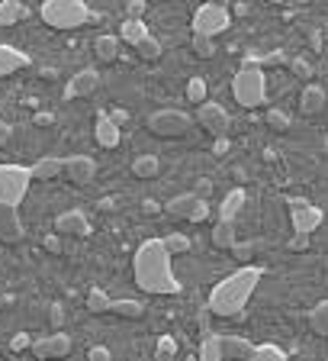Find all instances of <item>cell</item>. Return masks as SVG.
Masks as SVG:
<instances>
[{
	"instance_id": "1",
	"label": "cell",
	"mask_w": 328,
	"mask_h": 361,
	"mask_svg": "<svg viewBox=\"0 0 328 361\" xmlns=\"http://www.w3.org/2000/svg\"><path fill=\"white\" fill-rule=\"evenodd\" d=\"M132 274L136 284L145 293L155 297H174L183 291V284L177 281L174 265H171V252L164 246V239H145L132 255Z\"/></svg>"
},
{
	"instance_id": "2",
	"label": "cell",
	"mask_w": 328,
	"mask_h": 361,
	"mask_svg": "<svg viewBox=\"0 0 328 361\" xmlns=\"http://www.w3.org/2000/svg\"><path fill=\"white\" fill-rule=\"evenodd\" d=\"M261 277H264V271H261L258 265H242V268L232 271L229 277H222L219 284L213 287V293H209V303H206L209 313L222 316V319L242 316V310L248 307V300L258 291Z\"/></svg>"
},
{
	"instance_id": "3",
	"label": "cell",
	"mask_w": 328,
	"mask_h": 361,
	"mask_svg": "<svg viewBox=\"0 0 328 361\" xmlns=\"http://www.w3.org/2000/svg\"><path fill=\"white\" fill-rule=\"evenodd\" d=\"M39 16L52 30H77L91 20V7L84 0H42Z\"/></svg>"
},
{
	"instance_id": "4",
	"label": "cell",
	"mask_w": 328,
	"mask_h": 361,
	"mask_svg": "<svg viewBox=\"0 0 328 361\" xmlns=\"http://www.w3.org/2000/svg\"><path fill=\"white\" fill-rule=\"evenodd\" d=\"M232 97L242 103L244 110H254V107H264V100H268V77L258 65H248L232 77Z\"/></svg>"
},
{
	"instance_id": "5",
	"label": "cell",
	"mask_w": 328,
	"mask_h": 361,
	"mask_svg": "<svg viewBox=\"0 0 328 361\" xmlns=\"http://www.w3.org/2000/svg\"><path fill=\"white\" fill-rule=\"evenodd\" d=\"M290 223H293V232H296V236L290 239V248L293 252H303V248H309L313 232L325 223V210L315 207V203H306V200H293L290 203Z\"/></svg>"
},
{
	"instance_id": "6",
	"label": "cell",
	"mask_w": 328,
	"mask_h": 361,
	"mask_svg": "<svg viewBox=\"0 0 328 361\" xmlns=\"http://www.w3.org/2000/svg\"><path fill=\"white\" fill-rule=\"evenodd\" d=\"M32 184V168L26 165H0V203L20 207L29 194Z\"/></svg>"
},
{
	"instance_id": "7",
	"label": "cell",
	"mask_w": 328,
	"mask_h": 361,
	"mask_svg": "<svg viewBox=\"0 0 328 361\" xmlns=\"http://www.w3.org/2000/svg\"><path fill=\"white\" fill-rule=\"evenodd\" d=\"M232 26V13L222 4H203V7H197V13H193L190 20V30L199 32V36H222V32Z\"/></svg>"
},
{
	"instance_id": "8",
	"label": "cell",
	"mask_w": 328,
	"mask_h": 361,
	"mask_svg": "<svg viewBox=\"0 0 328 361\" xmlns=\"http://www.w3.org/2000/svg\"><path fill=\"white\" fill-rule=\"evenodd\" d=\"M148 129L161 139H181L190 132V116L181 110H158L148 116Z\"/></svg>"
},
{
	"instance_id": "9",
	"label": "cell",
	"mask_w": 328,
	"mask_h": 361,
	"mask_svg": "<svg viewBox=\"0 0 328 361\" xmlns=\"http://www.w3.org/2000/svg\"><path fill=\"white\" fill-rule=\"evenodd\" d=\"M197 123L203 126V129L209 132V136H225L229 132V110L222 107V103H209V100H203L197 110Z\"/></svg>"
},
{
	"instance_id": "10",
	"label": "cell",
	"mask_w": 328,
	"mask_h": 361,
	"mask_svg": "<svg viewBox=\"0 0 328 361\" xmlns=\"http://www.w3.org/2000/svg\"><path fill=\"white\" fill-rule=\"evenodd\" d=\"M71 348H74L71 336L58 329V332H52V336L32 338V348H29V352L36 355V358H65V355H71Z\"/></svg>"
},
{
	"instance_id": "11",
	"label": "cell",
	"mask_w": 328,
	"mask_h": 361,
	"mask_svg": "<svg viewBox=\"0 0 328 361\" xmlns=\"http://www.w3.org/2000/svg\"><path fill=\"white\" fill-rule=\"evenodd\" d=\"M65 175L74 184H91L93 177H97V162H93L91 155H68L65 158Z\"/></svg>"
},
{
	"instance_id": "12",
	"label": "cell",
	"mask_w": 328,
	"mask_h": 361,
	"mask_svg": "<svg viewBox=\"0 0 328 361\" xmlns=\"http://www.w3.org/2000/svg\"><path fill=\"white\" fill-rule=\"evenodd\" d=\"M97 87H100V71L97 68H84V71H77V75L68 81V87H65V100L91 97Z\"/></svg>"
},
{
	"instance_id": "13",
	"label": "cell",
	"mask_w": 328,
	"mask_h": 361,
	"mask_svg": "<svg viewBox=\"0 0 328 361\" xmlns=\"http://www.w3.org/2000/svg\"><path fill=\"white\" fill-rule=\"evenodd\" d=\"M55 232L58 236H87L91 232V220H87L81 210H68L55 220Z\"/></svg>"
},
{
	"instance_id": "14",
	"label": "cell",
	"mask_w": 328,
	"mask_h": 361,
	"mask_svg": "<svg viewBox=\"0 0 328 361\" xmlns=\"http://www.w3.org/2000/svg\"><path fill=\"white\" fill-rule=\"evenodd\" d=\"M29 65H32V58L23 52V49L0 46V77H10V75H16V71L29 68Z\"/></svg>"
},
{
	"instance_id": "15",
	"label": "cell",
	"mask_w": 328,
	"mask_h": 361,
	"mask_svg": "<svg viewBox=\"0 0 328 361\" xmlns=\"http://www.w3.org/2000/svg\"><path fill=\"white\" fill-rule=\"evenodd\" d=\"M0 239L4 242H20L23 239V223H20V213L10 203H0Z\"/></svg>"
},
{
	"instance_id": "16",
	"label": "cell",
	"mask_w": 328,
	"mask_h": 361,
	"mask_svg": "<svg viewBox=\"0 0 328 361\" xmlns=\"http://www.w3.org/2000/svg\"><path fill=\"white\" fill-rule=\"evenodd\" d=\"M222 358L251 361L254 358V346L244 336H225V332H222Z\"/></svg>"
},
{
	"instance_id": "17",
	"label": "cell",
	"mask_w": 328,
	"mask_h": 361,
	"mask_svg": "<svg viewBox=\"0 0 328 361\" xmlns=\"http://www.w3.org/2000/svg\"><path fill=\"white\" fill-rule=\"evenodd\" d=\"M93 136H97V142L103 148H116L122 142V129H119V123H116L113 116H107V113H100L97 116V129H93Z\"/></svg>"
},
{
	"instance_id": "18",
	"label": "cell",
	"mask_w": 328,
	"mask_h": 361,
	"mask_svg": "<svg viewBox=\"0 0 328 361\" xmlns=\"http://www.w3.org/2000/svg\"><path fill=\"white\" fill-rule=\"evenodd\" d=\"M58 175H65V158L58 155H46L32 165V181H55Z\"/></svg>"
},
{
	"instance_id": "19",
	"label": "cell",
	"mask_w": 328,
	"mask_h": 361,
	"mask_svg": "<svg viewBox=\"0 0 328 361\" xmlns=\"http://www.w3.org/2000/svg\"><path fill=\"white\" fill-rule=\"evenodd\" d=\"M325 100H328L325 87L309 84L303 91V97H299V110H303L306 116H315V113H322V110H325Z\"/></svg>"
},
{
	"instance_id": "20",
	"label": "cell",
	"mask_w": 328,
	"mask_h": 361,
	"mask_svg": "<svg viewBox=\"0 0 328 361\" xmlns=\"http://www.w3.org/2000/svg\"><path fill=\"white\" fill-rule=\"evenodd\" d=\"M197 200H199L197 194H177V197H171L168 203H164V213H168L171 220H190Z\"/></svg>"
},
{
	"instance_id": "21",
	"label": "cell",
	"mask_w": 328,
	"mask_h": 361,
	"mask_svg": "<svg viewBox=\"0 0 328 361\" xmlns=\"http://www.w3.org/2000/svg\"><path fill=\"white\" fill-rule=\"evenodd\" d=\"M145 36H152V32H148V26H145V20H142V16H126V20H122V26H119V39H122V42L138 46Z\"/></svg>"
},
{
	"instance_id": "22",
	"label": "cell",
	"mask_w": 328,
	"mask_h": 361,
	"mask_svg": "<svg viewBox=\"0 0 328 361\" xmlns=\"http://www.w3.org/2000/svg\"><path fill=\"white\" fill-rule=\"evenodd\" d=\"M119 42H122L119 36H97L93 39V55L107 65L116 62V58H119Z\"/></svg>"
},
{
	"instance_id": "23",
	"label": "cell",
	"mask_w": 328,
	"mask_h": 361,
	"mask_svg": "<svg viewBox=\"0 0 328 361\" xmlns=\"http://www.w3.org/2000/svg\"><path fill=\"white\" fill-rule=\"evenodd\" d=\"M29 16V7L20 0H0V26H13Z\"/></svg>"
},
{
	"instance_id": "24",
	"label": "cell",
	"mask_w": 328,
	"mask_h": 361,
	"mask_svg": "<svg viewBox=\"0 0 328 361\" xmlns=\"http://www.w3.org/2000/svg\"><path fill=\"white\" fill-rule=\"evenodd\" d=\"M132 175L136 177H158L161 175V158L152 155V152L136 155V158H132Z\"/></svg>"
},
{
	"instance_id": "25",
	"label": "cell",
	"mask_w": 328,
	"mask_h": 361,
	"mask_svg": "<svg viewBox=\"0 0 328 361\" xmlns=\"http://www.w3.org/2000/svg\"><path fill=\"white\" fill-rule=\"evenodd\" d=\"M238 242V229H235V220H219L213 229V246L216 248H232Z\"/></svg>"
},
{
	"instance_id": "26",
	"label": "cell",
	"mask_w": 328,
	"mask_h": 361,
	"mask_svg": "<svg viewBox=\"0 0 328 361\" xmlns=\"http://www.w3.org/2000/svg\"><path fill=\"white\" fill-rule=\"evenodd\" d=\"M199 361H225L222 358V332H203V342H199Z\"/></svg>"
},
{
	"instance_id": "27",
	"label": "cell",
	"mask_w": 328,
	"mask_h": 361,
	"mask_svg": "<svg viewBox=\"0 0 328 361\" xmlns=\"http://www.w3.org/2000/svg\"><path fill=\"white\" fill-rule=\"evenodd\" d=\"M244 191L242 187H235V191H229L225 194V200H222V207H219V220H235L238 213H242V207H244Z\"/></svg>"
},
{
	"instance_id": "28",
	"label": "cell",
	"mask_w": 328,
	"mask_h": 361,
	"mask_svg": "<svg viewBox=\"0 0 328 361\" xmlns=\"http://www.w3.org/2000/svg\"><path fill=\"white\" fill-rule=\"evenodd\" d=\"M110 313L122 316V319H142L145 316V303L142 300H113Z\"/></svg>"
},
{
	"instance_id": "29",
	"label": "cell",
	"mask_w": 328,
	"mask_h": 361,
	"mask_svg": "<svg viewBox=\"0 0 328 361\" xmlns=\"http://www.w3.org/2000/svg\"><path fill=\"white\" fill-rule=\"evenodd\" d=\"M309 329L315 336H328V300H319L313 310H309Z\"/></svg>"
},
{
	"instance_id": "30",
	"label": "cell",
	"mask_w": 328,
	"mask_h": 361,
	"mask_svg": "<svg viewBox=\"0 0 328 361\" xmlns=\"http://www.w3.org/2000/svg\"><path fill=\"white\" fill-rule=\"evenodd\" d=\"M110 307H113L110 293L103 291V287H91V293H87V310H91V313H110Z\"/></svg>"
},
{
	"instance_id": "31",
	"label": "cell",
	"mask_w": 328,
	"mask_h": 361,
	"mask_svg": "<svg viewBox=\"0 0 328 361\" xmlns=\"http://www.w3.org/2000/svg\"><path fill=\"white\" fill-rule=\"evenodd\" d=\"M251 361H287V352H283L280 346L264 342V346H254V358Z\"/></svg>"
},
{
	"instance_id": "32",
	"label": "cell",
	"mask_w": 328,
	"mask_h": 361,
	"mask_svg": "<svg viewBox=\"0 0 328 361\" xmlns=\"http://www.w3.org/2000/svg\"><path fill=\"white\" fill-rule=\"evenodd\" d=\"M138 58H145V62H155V58H161V42L155 36H145L142 42L136 46Z\"/></svg>"
},
{
	"instance_id": "33",
	"label": "cell",
	"mask_w": 328,
	"mask_h": 361,
	"mask_svg": "<svg viewBox=\"0 0 328 361\" xmlns=\"http://www.w3.org/2000/svg\"><path fill=\"white\" fill-rule=\"evenodd\" d=\"M206 81H203V77H190V81H187V103H203V100H206Z\"/></svg>"
},
{
	"instance_id": "34",
	"label": "cell",
	"mask_w": 328,
	"mask_h": 361,
	"mask_svg": "<svg viewBox=\"0 0 328 361\" xmlns=\"http://www.w3.org/2000/svg\"><path fill=\"white\" fill-rule=\"evenodd\" d=\"M193 55H197V58H213L216 55L213 36H199V32H193Z\"/></svg>"
},
{
	"instance_id": "35",
	"label": "cell",
	"mask_w": 328,
	"mask_h": 361,
	"mask_svg": "<svg viewBox=\"0 0 328 361\" xmlns=\"http://www.w3.org/2000/svg\"><path fill=\"white\" fill-rule=\"evenodd\" d=\"M164 246H168L171 255H183V252H190V239L183 236V232H168V236H164Z\"/></svg>"
},
{
	"instance_id": "36",
	"label": "cell",
	"mask_w": 328,
	"mask_h": 361,
	"mask_svg": "<svg viewBox=\"0 0 328 361\" xmlns=\"http://www.w3.org/2000/svg\"><path fill=\"white\" fill-rule=\"evenodd\" d=\"M268 126L274 132H290V116L283 110H268Z\"/></svg>"
},
{
	"instance_id": "37",
	"label": "cell",
	"mask_w": 328,
	"mask_h": 361,
	"mask_svg": "<svg viewBox=\"0 0 328 361\" xmlns=\"http://www.w3.org/2000/svg\"><path fill=\"white\" fill-rule=\"evenodd\" d=\"M155 355H158L161 361H171L177 355V342H174V336H161L158 338V348H155Z\"/></svg>"
},
{
	"instance_id": "38",
	"label": "cell",
	"mask_w": 328,
	"mask_h": 361,
	"mask_svg": "<svg viewBox=\"0 0 328 361\" xmlns=\"http://www.w3.org/2000/svg\"><path fill=\"white\" fill-rule=\"evenodd\" d=\"M10 348H13V352H26V348H32V336H26V332H16V336L10 338Z\"/></svg>"
},
{
	"instance_id": "39",
	"label": "cell",
	"mask_w": 328,
	"mask_h": 361,
	"mask_svg": "<svg viewBox=\"0 0 328 361\" xmlns=\"http://www.w3.org/2000/svg\"><path fill=\"white\" fill-rule=\"evenodd\" d=\"M203 220H209V203L206 200H197V207L190 213V223H203Z\"/></svg>"
},
{
	"instance_id": "40",
	"label": "cell",
	"mask_w": 328,
	"mask_h": 361,
	"mask_svg": "<svg viewBox=\"0 0 328 361\" xmlns=\"http://www.w3.org/2000/svg\"><path fill=\"white\" fill-rule=\"evenodd\" d=\"M87 358H91V361H110L113 355H110V348L97 346V348H91V352H87Z\"/></svg>"
},
{
	"instance_id": "41",
	"label": "cell",
	"mask_w": 328,
	"mask_h": 361,
	"mask_svg": "<svg viewBox=\"0 0 328 361\" xmlns=\"http://www.w3.org/2000/svg\"><path fill=\"white\" fill-rule=\"evenodd\" d=\"M232 252H235L238 258H251L254 246H251V242H235V246H232Z\"/></svg>"
},
{
	"instance_id": "42",
	"label": "cell",
	"mask_w": 328,
	"mask_h": 361,
	"mask_svg": "<svg viewBox=\"0 0 328 361\" xmlns=\"http://www.w3.org/2000/svg\"><path fill=\"white\" fill-rule=\"evenodd\" d=\"M48 319H52V326H61V323H65V307H61V303H55L52 313H48Z\"/></svg>"
},
{
	"instance_id": "43",
	"label": "cell",
	"mask_w": 328,
	"mask_h": 361,
	"mask_svg": "<svg viewBox=\"0 0 328 361\" xmlns=\"http://www.w3.org/2000/svg\"><path fill=\"white\" fill-rule=\"evenodd\" d=\"M293 71H296L299 77H313V68H309V62H303V58H296V62H293Z\"/></svg>"
},
{
	"instance_id": "44",
	"label": "cell",
	"mask_w": 328,
	"mask_h": 361,
	"mask_svg": "<svg viewBox=\"0 0 328 361\" xmlns=\"http://www.w3.org/2000/svg\"><path fill=\"white\" fill-rule=\"evenodd\" d=\"M126 10H129V16H142V13H145V0H129V4H126Z\"/></svg>"
},
{
	"instance_id": "45",
	"label": "cell",
	"mask_w": 328,
	"mask_h": 361,
	"mask_svg": "<svg viewBox=\"0 0 328 361\" xmlns=\"http://www.w3.org/2000/svg\"><path fill=\"white\" fill-rule=\"evenodd\" d=\"M46 248H48V252H61V239H58V232H55V236H46Z\"/></svg>"
},
{
	"instance_id": "46",
	"label": "cell",
	"mask_w": 328,
	"mask_h": 361,
	"mask_svg": "<svg viewBox=\"0 0 328 361\" xmlns=\"http://www.w3.org/2000/svg\"><path fill=\"white\" fill-rule=\"evenodd\" d=\"M225 148H229V139L219 136V139H216V146H213V152H216V155H225Z\"/></svg>"
},
{
	"instance_id": "47",
	"label": "cell",
	"mask_w": 328,
	"mask_h": 361,
	"mask_svg": "<svg viewBox=\"0 0 328 361\" xmlns=\"http://www.w3.org/2000/svg\"><path fill=\"white\" fill-rule=\"evenodd\" d=\"M13 136V126H7V123H0V146H7V139Z\"/></svg>"
},
{
	"instance_id": "48",
	"label": "cell",
	"mask_w": 328,
	"mask_h": 361,
	"mask_svg": "<svg viewBox=\"0 0 328 361\" xmlns=\"http://www.w3.org/2000/svg\"><path fill=\"white\" fill-rule=\"evenodd\" d=\"M142 210H145V213H148V216L161 213V207H158V203H155V200H145V203H142Z\"/></svg>"
},
{
	"instance_id": "49",
	"label": "cell",
	"mask_w": 328,
	"mask_h": 361,
	"mask_svg": "<svg viewBox=\"0 0 328 361\" xmlns=\"http://www.w3.org/2000/svg\"><path fill=\"white\" fill-rule=\"evenodd\" d=\"M213 4H222V7H225V4H229V0H213Z\"/></svg>"
},
{
	"instance_id": "50",
	"label": "cell",
	"mask_w": 328,
	"mask_h": 361,
	"mask_svg": "<svg viewBox=\"0 0 328 361\" xmlns=\"http://www.w3.org/2000/svg\"><path fill=\"white\" fill-rule=\"evenodd\" d=\"M268 4H283V0H268Z\"/></svg>"
}]
</instances>
